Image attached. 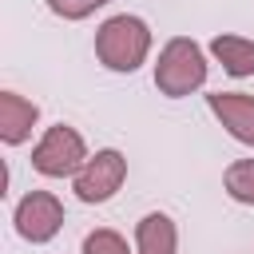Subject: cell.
<instances>
[{"instance_id": "cell-1", "label": "cell", "mask_w": 254, "mask_h": 254, "mask_svg": "<svg viewBox=\"0 0 254 254\" xmlns=\"http://www.w3.org/2000/svg\"><path fill=\"white\" fill-rule=\"evenodd\" d=\"M147 56H151V28H147V20L123 12V16H111V20L99 24V32H95V60L107 71L131 75V71H139L147 64Z\"/></svg>"}, {"instance_id": "cell-2", "label": "cell", "mask_w": 254, "mask_h": 254, "mask_svg": "<svg viewBox=\"0 0 254 254\" xmlns=\"http://www.w3.org/2000/svg\"><path fill=\"white\" fill-rule=\"evenodd\" d=\"M206 83V56L190 36H175L163 44L155 60V87L167 99H183Z\"/></svg>"}, {"instance_id": "cell-3", "label": "cell", "mask_w": 254, "mask_h": 254, "mask_svg": "<svg viewBox=\"0 0 254 254\" xmlns=\"http://www.w3.org/2000/svg\"><path fill=\"white\" fill-rule=\"evenodd\" d=\"M87 147H83V135L67 123H56L40 135V143L32 147V167L44 175V179H75L79 167L87 163Z\"/></svg>"}, {"instance_id": "cell-4", "label": "cell", "mask_w": 254, "mask_h": 254, "mask_svg": "<svg viewBox=\"0 0 254 254\" xmlns=\"http://www.w3.org/2000/svg\"><path fill=\"white\" fill-rule=\"evenodd\" d=\"M123 179H127V159H123V151L103 147V151H95V155L79 167V175L71 179V190H75L79 202H107V198L119 194Z\"/></svg>"}, {"instance_id": "cell-5", "label": "cell", "mask_w": 254, "mask_h": 254, "mask_svg": "<svg viewBox=\"0 0 254 254\" xmlns=\"http://www.w3.org/2000/svg\"><path fill=\"white\" fill-rule=\"evenodd\" d=\"M12 222H16V234H20L24 242L44 246V242H52V238L60 234V226H64V202H60L52 190H28V194L16 202Z\"/></svg>"}, {"instance_id": "cell-6", "label": "cell", "mask_w": 254, "mask_h": 254, "mask_svg": "<svg viewBox=\"0 0 254 254\" xmlns=\"http://www.w3.org/2000/svg\"><path fill=\"white\" fill-rule=\"evenodd\" d=\"M206 107L238 143L254 147V95H246V91H210Z\"/></svg>"}, {"instance_id": "cell-7", "label": "cell", "mask_w": 254, "mask_h": 254, "mask_svg": "<svg viewBox=\"0 0 254 254\" xmlns=\"http://www.w3.org/2000/svg\"><path fill=\"white\" fill-rule=\"evenodd\" d=\"M36 119H40V107L32 99H24L20 91H0V139L8 147L28 143Z\"/></svg>"}, {"instance_id": "cell-8", "label": "cell", "mask_w": 254, "mask_h": 254, "mask_svg": "<svg viewBox=\"0 0 254 254\" xmlns=\"http://www.w3.org/2000/svg\"><path fill=\"white\" fill-rule=\"evenodd\" d=\"M179 250V230L175 218L163 210H151L135 226V254H175Z\"/></svg>"}, {"instance_id": "cell-9", "label": "cell", "mask_w": 254, "mask_h": 254, "mask_svg": "<svg viewBox=\"0 0 254 254\" xmlns=\"http://www.w3.org/2000/svg\"><path fill=\"white\" fill-rule=\"evenodd\" d=\"M210 56L222 64L226 75L234 79H246L254 75V40L250 36H234V32H222L210 40Z\"/></svg>"}, {"instance_id": "cell-10", "label": "cell", "mask_w": 254, "mask_h": 254, "mask_svg": "<svg viewBox=\"0 0 254 254\" xmlns=\"http://www.w3.org/2000/svg\"><path fill=\"white\" fill-rule=\"evenodd\" d=\"M222 187L234 202L242 206H254V159H238L222 171Z\"/></svg>"}, {"instance_id": "cell-11", "label": "cell", "mask_w": 254, "mask_h": 254, "mask_svg": "<svg viewBox=\"0 0 254 254\" xmlns=\"http://www.w3.org/2000/svg\"><path fill=\"white\" fill-rule=\"evenodd\" d=\"M79 254H131V250H127V238H123V234L99 226V230H91V234L83 238Z\"/></svg>"}, {"instance_id": "cell-12", "label": "cell", "mask_w": 254, "mask_h": 254, "mask_svg": "<svg viewBox=\"0 0 254 254\" xmlns=\"http://www.w3.org/2000/svg\"><path fill=\"white\" fill-rule=\"evenodd\" d=\"M111 0H48V8L60 16V20H87L95 8H103Z\"/></svg>"}]
</instances>
